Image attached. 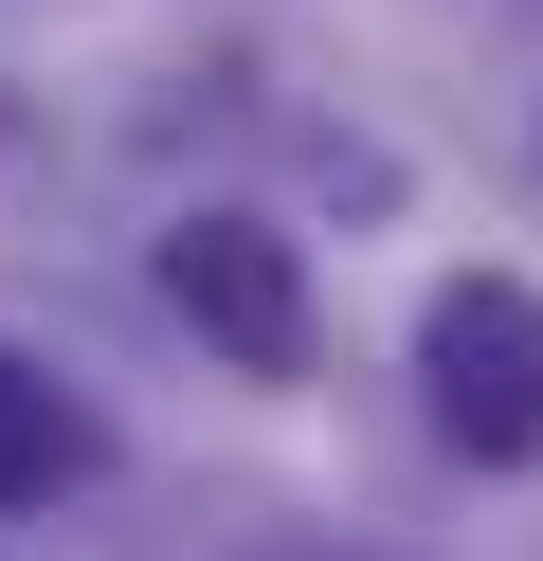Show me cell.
I'll list each match as a JSON object with an SVG mask.
<instances>
[{
	"instance_id": "obj_1",
	"label": "cell",
	"mask_w": 543,
	"mask_h": 561,
	"mask_svg": "<svg viewBox=\"0 0 543 561\" xmlns=\"http://www.w3.org/2000/svg\"><path fill=\"white\" fill-rule=\"evenodd\" d=\"M417 380H434V435L453 453L525 471L543 453V290L525 272H453V290L417 308Z\"/></svg>"
},
{
	"instance_id": "obj_2",
	"label": "cell",
	"mask_w": 543,
	"mask_h": 561,
	"mask_svg": "<svg viewBox=\"0 0 543 561\" xmlns=\"http://www.w3.org/2000/svg\"><path fill=\"white\" fill-rule=\"evenodd\" d=\"M163 308H181L236 380H308V272H290L272 218H181V236H163Z\"/></svg>"
},
{
	"instance_id": "obj_3",
	"label": "cell",
	"mask_w": 543,
	"mask_h": 561,
	"mask_svg": "<svg viewBox=\"0 0 543 561\" xmlns=\"http://www.w3.org/2000/svg\"><path fill=\"white\" fill-rule=\"evenodd\" d=\"M72 471H91V399H72L55 363H19V344H0V507H55Z\"/></svg>"
}]
</instances>
